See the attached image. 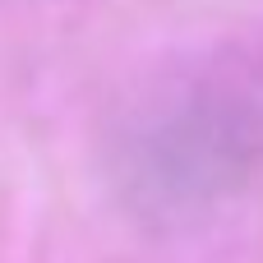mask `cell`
<instances>
[{
    "label": "cell",
    "mask_w": 263,
    "mask_h": 263,
    "mask_svg": "<svg viewBox=\"0 0 263 263\" xmlns=\"http://www.w3.org/2000/svg\"><path fill=\"white\" fill-rule=\"evenodd\" d=\"M263 166V97L194 79L143 102L111 143V190L153 231H180L231 203Z\"/></svg>",
    "instance_id": "6da1fadb"
}]
</instances>
